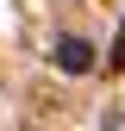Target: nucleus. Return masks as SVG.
<instances>
[{
  "label": "nucleus",
  "mask_w": 125,
  "mask_h": 131,
  "mask_svg": "<svg viewBox=\"0 0 125 131\" xmlns=\"http://www.w3.org/2000/svg\"><path fill=\"white\" fill-rule=\"evenodd\" d=\"M100 131H125V106H113V112H106V119H100Z\"/></svg>",
  "instance_id": "f03ea898"
},
{
  "label": "nucleus",
  "mask_w": 125,
  "mask_h": 131,
  "mask_svg": "<svg viewBox=\"0 0 125 131\" xmlns=\"http://www.w3.org/2000/svg\"><path fill=\"white\" fill-rule=\"evenodd\" d=\"M56 69L62 75H88L94 69V44L88 38H56Z\"/></svg>",
  "instance_id": "f257e3e1"
},
{
  "label": "nucleus",
  "mask_w": 125,
  "mask_h": 131,
  "mask_svg": "<svg viewBox=\"0 0 125 131\" xmlns=\"http://www.w3.org/2000/svg\"><path fill=\"white\" fill-rule=\"evenodd\" d=\"M106 62H113V69H125V25H119V38H113V56H106Z\"/></svg>",
  "instance_id": "7ed1b4c3"
}]
</instances>
